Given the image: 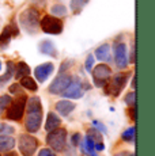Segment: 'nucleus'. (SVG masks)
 Returning a JSON list of instances; mask_svg holds the SVG:
<instances>
[{"label":"nucleus","instance_id":"nucleus-11","mask_svg":"<svg viewBox=\"0 0 155 156\" xmlns=\"http://www.w3.org/2000/svg\"><path fill=\"white\" fill-rule=\"evenodd\" d=\"M18 34H19V30H18L15 23H10V25L5 26L3 33L0 34V49H5L10 45L11 38L16 37Z\"/></svg>","mask_w":155,"mask_h":156},{"label":"nucleus","instance_id":"nucleus-35","mask_svg":"<svg viewBox=\"0 0 155 156\" xmlns=\"http://www.w3.org/2000/svg\"><path fill=\"white\" fill-rule=\"evenodd\" d=\"M129 115L132 119H135V105H133V106H129Z\"/></svg>","mask_w":155,"mask_h":156},{"label":"nucleus","instance_id":"nucleus-25","mask_svg":"<svg viewBox=\"0 0 155 156\" xmlns=\"http://www.w3.org/2000/svg\"><path fill=\"white\" fill-rule=\"evenodd\" d=\"M87 136L91 137L95 143H101V141H102V134H101V132H98L95 128H91L90 130L87 132Z\"/></svg>","mask_w":155,"mask_h":156},{"label":"nucleus","instance_id":"nucleus-33","mask_svg":"<svg viewBox=\"0 0 155 156\" xmlns=\"http://www.w3.org/2000/svg\"><path fill=\"white\" fill-rule=\"evenodd\" d=\"M71 141H72V145L74 147H78V145H79V143H80V134L79 133H75L72 136V140H71Z\"/></svg>","mask_w":155,"mask_h":156},{"label":"nucleus","instance_id":"nucleus-22","mask_svg":"<svg viewBox=\"0 0 155 156\" xmlns=\"http://www.w3.org/2000/svg\"><path fill=\"white\" fill-rule=\"evenodd\" d=\"M87 3H88V0H71V4H70L71 11L74 14H79Z\"/></svg>","mask_w":155,"mask_h":156},{"label":"nucleus","instance_id":"nucleus-39","mask_svg":"<svg viewBox=\"0 0 155 156\" xmlns=\"http://www.w3.org/2000/svg\"><path fill=\"white\" fill-rule=\"evenodd\" d=\"M0 68H2V64H0Z\"/></svg>","mask_w":155,"mask_h":156},{"label":"nucleus","instance_id":"nucleus-3","mask_svg":"<svg viewBox=\"0 0 155 156\" xmlns=\"http://www.w3.org/2000/svg\"><path fill=\"white\" fill-rule=\"evenodd\" d=\"M46 143L53 151H64L65 144H67V130L63 128H56L50 130L49 134L46 136Z\"/></svg>","mask_w":155,"mask_h":156},{"label":"nucleus","instance_id":"nucleus-32","mask_svg":"<svg viewBox=\"0 0 155 156\" xmlns=\"http://www.w3.org/2000/svg\"><path fill=\"white\" fill-rule=\"evenodd\" d=\"M10 92L11 94H22L20 92V84H13L10 87Z\"/></svg>","mask_w":155,"mask_h":156},{"label":"nucleus","instance_id":"nucleus-5","mask_svg":"<svg viewBox=\"0 0 155 156\" xmlns=\"http://www.w3.org/2000/svg\"><path fill=\"white\" fill-rule=\"evenodd\" d=\"M40 27L44 33H46V34L57 35L63 31V22L57 16L45 15V16L40 20Z\"/></svg>","mask_w":155,"mask_h":156},{"label":"nucleus","instance_id":"nucleus-30","mask_svg":"<svg viewBox=\"0 0 155 156\" xmlns=\"http://www.w3.org/2000/svg\"><path fill=\"white\" fill-rule=\"evenodd\" d=\"M93 125H94V126H97L95 129H97L98 132H102L103 134H105L106 132H108V130H106V128H105V125L101 124V122H98V121H93Z\"/></svg>","mask_w":155,"mask_h":156},{"label":"nucleus","instance_id":"nucleus-28","mask_svg":"<svg viewBox=\"0 0 155 156\" xmlns=\"http://www.w3.org/2000/svg\"><path fill=\"white\" fill-rule=\"evenodd\" d=\"M93 65H94V57L93 56H87V58H86V71L87 72H91V69H93Z\"/></svg>","mask_w":155,"mask_h":156},{"label":"nucleus","instance_id":"nucleus-21","mask_svg":"<svg viewBox=\"0 0 155 156\" xmlns=\"http://www.w3.org/2000/svg\"><path fill=\"white\" fill-rule=\"evenodd\" d=\"M20 87H23V88H27V90H30V91H37V88H38L35 80L31 79V77H29V76L20 77Z\"/></svg>","mask_w":155,"mask_h":156},{"label":"nucleus","instance_id":"nucleus-38","mask_svg":"<svg viewBox=\"0 0 155 156\" xmlns=\"http://www.w3.org/2000/svg\"><path fill=\"white\" fill-rule=\"evenodd\" d=\"M7 156H18L15 152H10V154H7Z\"/></svg>","mask_w":155,"mask_h":156},{"label":"nucleus","instance_id":"nucleus-16","mask_svg":"<svg viewBox=\"0 0 155 156\" xmlns=\"http://www.w3.org/2000/svg\"><path fill=\"white\" fill-rule=\"evenodd\" d=\"M15 147V139L7 134L0 136V151L2 152H10Z\"/></svg>","mask_w":155,"mask_h":156},{"label":"nucleus","instance_id":"nucleus-14","mask_svg":"<svg viewBox=\"0 0 155 156\" xmlns=\"http://www.w3.org/2000/svg\"><path fill=\"white\" fill-rule=\"evenodd\" d=\"M38 49H40L41 53L50 57H57V49H56L55 44L52 42L50 40H44L41 41V44L38 45Z\"/></svg>","mask_w":155,"mask_h":156},{"label":"nucleus","instance_id":"nucleus-19","mask_svg":"<svg viewBox=\"0 0 155 156\" xmlns=\"http://www.w3.org/2000/svg\"><path fill=\"white\" fill-rule=\"evenodd\" d=\"M14 73H15V65H14L13 61H8L7 62V71H5V73L3 75L2 77H0V87L4 86L5 83L8 82V80L13 79Z\"/></svg>","mask_w":155,"mask_h":156},{"label":"nucleus","instance_id":"nucleus-7","mask_svg":"<svg viewBox=\"0 0 155 156\" xmlns=\"http://www.w3.org/2000/svg\"><path fill=\"white\" fill-rule=\"evenodd\" d=\"M91 73H93V80L95 86L105 87L106 83L109 82L110 76H112V69L106 64H99L94 69H91Z\"/></svg>","mask_w":155,"mask_h":156},{"label":"nucleus","instance_id":"nucleus-17","mask_svg":"<svg viewBox=\"0 0 155 156\" xmlns=\"http://www.w3.org/2000/svg\"><path fill=\"white\" fill-rule=\"evenodd\" d=\"M61 124V119L57 117V114L55 113H48V117H46V122H45V130L46 132H50L53 129L59 128Z\"/></svg>","mask_w":155,"mask_h":156},{"label":"nucleus","instance_id":"nucleus-10","mask_svg":"<svg viewBox=\"0 0 155 156\" xmlns=\"http://www.w3.org/2000/svg\"><path fill=\"white\" fill-rule=\"evenodd\" d=\"M83 92H85V90H83L82 83L75 79V80H71L70 86L61 94H63V97L68 98V99H79V98L83 97Z\"/></svg>","mask_w":155,"mask_h":156},{"label":"nucleus","instance_id":"nucleus-4","mask_svg":"<svg viewBox=\"0 0 155 156\" xmlns=\"http://www.w3.org/2000/svg\"><path fill=\"white\" fill-rule=\"evenodd\" d=\"M26 95L19 94V97L16 99L11 101L10 106L7 107V118L11 119V121H19L23 117V113H25V107H26Z\"/></svg>","mask_w":155,"mask_h":156},{"label":"nucleus","instance_id":"nucleus-36","mask_svg":"<svg viewBox=\"0 0 155 156\" xmlns=\"http://www.w3.org/2000/svg\"><path fill=\"white\" fill-rule=\"evenodd\" d=\"M131 62H135V45L132 46V52H131Z\"/></svg>","mask_w":155,"mask_h":156},{"label":"nucleus","instance_id":"nucleus-9","mask_svg":"<svg viewBox=\"0 0 155 156\" xmlns=\"http://www.w3.org/2000/svg\"><path fill=\"white\" fill-rule=\"evenodd\" d=\"M71 80H72V77H71L70 75L60 73V75H59V76L52 82V84L49 86V92H50V94H56V95L61 94V92L64 91V90L67 88L68 86H70Z\"/></svg>","mask_w":155,"mask_h":156},{"label":"nucleus","instance_id":"nucleus-31","mask_svg":"<svg viewBox=\"0 0 155 156\" xmlns=\"http://www.w3.org/2000/svg\"><path fill=\"white\" fill-rule=\"evenodd\" d=\"M38 156H56V154H55V151H52V149L45 148V149H41Z\"/></svg>","mask_w":155,"mask_h":156},{"label":"nucleus","instance_id":"nucleus-1","mask_svg":"<svg viewBox=\"0 0 155 156\" xmlns=\"http://www.w3.org/2000/svg\"><path fill=\"white\" fill-rule=\"evenodd\" d=\"M26 129L30 133H35L42 124V105L38 97H33L26 101Z\"/></svg>","mask_w":155,"mask_h":156},{"label":"nucleus","instance_id":"nucleus-29","mask_svg":"<svg viewBox=\"0 0 155 156\" xmlns=\"http://www.w3.org/2000/svg\"><path fill=\"white\" fill-rule=\"evenodd\" d=\"M125 103L129 105V106L135 105V92H129V94L125 97Z\"/></svg>","mask_w":155,"mask_h":156},{"label":"nucleus","instance_id":"nucleus-27","mask_svg":"<svg viewBox=\"0 0 155 156\" xmlns=\"http://www.w3.org/2000/svg\"><path fill=\"white\" fill-rule=\"evenodd\" d=\"M13 132H14V128H11L10 125L0 124V133H3V134H11Z\"/></svg>","mask_w":155,"mask_h":156},{"label":"nucleus","instance_id":"nucleus-8","mask_svg":"<svg viewBox=\"0 0 155 156\" xmlns=\"http://www.w3.org/2000/svg\"><path fill=\"white\" fill-rule=\"evenodd\" d=\"M38 147V141L35 137L30 134H22L19 139V151L23 156H33Z\"/></svg>","mask_w":155,"mask_h":156},{"label":"nucleus","instance_id":"nucleus-37","mask_svg":"<svg viewBox=\"0 0 155 156\" xmlns=\"http://www.w3.org/2000/svg\"><path fill=\"white\" fill-rule=\"evenodd\" d=\"M114 156H135V155L129 154V152H118V154H116Z\"/></svg>","mask_w":155,"mask_h":156},{"label":"nucleus","instance_id":"nucleus-13","mask_svg":"<svg viewBox=\"0 0 155 156\" xmlns=\"http://www.w3.org/2000/svg\"><path fill=\"white\" fill-rule=\"evenodd\" d=\"M53 69H55V65H53L52 62H44V64L38 65V67H35V69H34L35 79H37L38 82L44 83L48 77L53 73Z\"/></svg>","mask_w":155,"mask_h":156},{"label":"nucleus","instance_id":"nucleus-26","mask_svg":"<svg viewBox=\"0 0 155 156\" xmlns=\"http://www.w3.org/2000/svg\"><path fill=\"white\" fill-rule=\"evenodd\" d=\"M135 130H136L135 126L127 129V130L123 133V139L125 141H133V140H135Z\"/></svg>","mask_w":155,"mask_h":156},{"label":"nucleus","instance_id":"nucleus-15","mask_svg":"<svg viewBox=\"0 0 155 156\" xmlns=\"http://www.w3.org/2000/svg\"><path fill=\"white\" fill-rule=\"evenodd\" d=\"M75 109V103L68 99H64V101H60L56 103V110L61 114V115H68L71 114Z\"/></svg>","mask_w":155,"mask_h":156},{"label":"nucleus","instance_id":"nucleus-34","mask_svg":"<svg viewBox=\"0 0 155 156\" xmlns=\"http://www.w3.org/2000/svg\"><path fill=\"white\" fill-rule=\"evenodd\" d=\"M94 148L97 149V151H103V149H105V144H103L102 141H101V143H95Z\"/></svg>","mask_w":155,"mask_h":156},{"label":"nucleus","instance_id":"nucleus-18","mask_svg":"<svg viewBox=\"0 0 155 156\" xmlns=\"http://www.w3.org/2000/svg\"><path fill=\"white\" fill-rule=\"evenodd\" d=\"M95 57L99 61H110V46L108 44L101 45L99 48H97L95 50Z\"/></svg>","mask_w":155,"mask_h":156},{"label":"nucleus","instance_id":"nucleus-2","mask_svg":"<svg viewBox=\"0 0 155 156\" xmlns=\"http://www.w3.org/2000/svg\"><path fill=\"white\" fill-rule=\"evenodd\" d=\"M19 23L29 34H35L40 27V14L35 8H27L19 15Z\"/></svg>","mask_w":155,"mask_h":156},{"label":"nucleus","instance_id":"nucleus-6","mask_svg":"<svg viewBox=\"0 0 155 156\" xmlns=\"http://www.w3.org/2000/svg\"><path fill=\"white\" fill-rule=\"evenodd\" d=\"M129 77V73H117L113 76V79L106 83V92L109 95H113V97H118L120 92L123 91V88L127 84V80Z\"/></svg>","mask_w":155,"mask_h":156},{"label":"nucleus","instance_id":"nucleus-12","mask_svg":"<svg viewBox=\"0 0 155 156\" xmlns=\"http://www.w3.org/2000/svg\"><path fill=\"white\" fill-rule=\"evenodd\" d=\"M114 61L120 69H123L128 65V56H127V46L120 42L114 45Z\"/></svg>","mask_w":155,"mask_h":156},{"label":"nucleus","instance_id":"nucleus-24","mask_svg":"<svg viewBox=\"0 0 155 156\" xmlns=\"http://www.w3.org/2000/svg\"><path fill=\"white\" fill-rule=\"evenodd\" d=\"M11 101L13 99H11L10 95H2V97H0V113L4 112V110L10 106Z\"/></svg>","mask_w":155,"mask_h":156},{"label":"nucleus","instance_id":"nucleus-23","mask_svg":"<svg viewBox=\"0 0 155 156\" xmlns=\"http://www.w3.org/2000/svg\"><path fill=\"white\" fill-rule=\"evenodd\" d=\"M50 12H52V15H55V16H57V18L64 16V15H67V8H65L63 4H56L52 7Z\"/></svg>","mask_w":155,"mask_h":156},{"label":"nucleus","instance_id":"nucleus-20","mask_svg":"<svg viewBox=\"0 0 155 156\" xmlns=\"http://www.w3.org/2000/svg\"><path fill=\"white\" fill-rule=\"evenodd\" d=\"M29 73H30V68H29V65L26 64V62L20 61L15 65V77L16 79H20V77H23V76H29Z\"/></svg>","mask_w":155,"mask_h":156}]
</instances>
